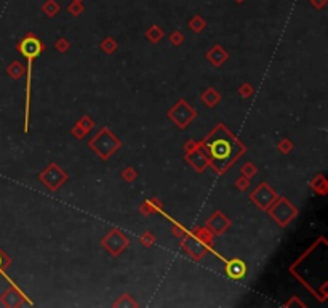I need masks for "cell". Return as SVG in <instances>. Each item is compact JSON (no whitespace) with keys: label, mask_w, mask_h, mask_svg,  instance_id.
Instances as JSON below:
<instances>
[{"label":"cell","mask_w":328,"mask_h":308,"mask_svg":"<svg viewBox=\"0 0 328 308\" xmlns=\"http://www.w3.org/2000/svg\"><path fill=\"white\" fill-rule=\"evenodd\" d=\"M200 98H202V101H203L206 106H208V108H213V106H216L218 103H220V100H221L220 93H218V90H215V89L205 90Z\"/></svg>","instance_id":"16"},{"label":"cell","mask_w":328,"mask_h":308,"mask_svg":"<svg viewBox=\"0 0 328 308\" xmlns=\"http://www.w3.org/2000/svg\"><path fill=\"white\" fill-rule=\"evenodd\" d=\"M101 244L104 246V249L112 257H117V255H120L128 247L130 241H128L127 236L122 231H120L119 228H112L101 239Z\"/></svg>","instance_id":"5"},{"label":"cell","mask_w":328,"mask_h":308,"mask_svg":"<svg viewBox=\"0 0 328 308\" xmlns=\"http://www.w3.org/2000/svg\"><path fill=\"white\" fill-rule=\"evenodd\" d=\"M236 186H237L239 189H242V191H244V189H247V188H248V179H247V177H242V179H239V180H237Z\"/></svg>","instance_id":"31"},{"label":"cell","mask_w":328,"mask_h":308,"mask_svg":"<svg viewBox=\"0 0 328 308\" xmlns=\"http://www.w3.org/2000/svg\"><path fill=\"white\" fill-rule=\"evenodd\" d=\"M59 10H61V5H59L56 0H45V4L42 5V13L48 18H55Z\"/></svg>","instance_id":"17"},{"label":"cell","mask_w":328,"mask_h":308,"mask_svg":"<svg viewBox=\"0 0 328 308\" xmlns=\"http://www.w3.org/2000/svg\"><path fill=\"white\" fill-rule=\"evenodd\" d=\"M240 90H242V95H244V97H248V95L253 92V89H251L250 85H242Z\"/></svg>","instance_id":"33"},{"label":"cell","mask_w":328,"mask_h":308,"mask_svg":"<svg viewBox=\"0 0 328 308\" xmlns=\"http://www.w3.org/2000/svg\"><path fill=\"white\" fill-rule=\"evenodd\" d=\"M55 49H56L59 53H64V52L69 49V42H67V39H64V37L58 39V40H56V43H55Z\"/></svg>","instance_id":"25"},{"label":"cell","mask_w":328,"mask_h":308,"mask_svg":"<svg viewBox=\"0 0 328 308\" xmlns=\"http://www.w3.org/2000/svg\"><path fill=\"white\" fill-rule=\"evenodd\" d=\"M183 247H184V251L196 260V262H199V260H202L205 257V254L208 252V244L200 241L197 236H188V238L183 241Z\"/></svg>","instance_id":"10"},{"label":"cell","mask_w":328,"mask_h":308,"mask_svg":"<svg viewBox=\"0 0 328 308\" xmlns=\"http://www.w3.org/2000/svg\"><path fill=\"white\" fill-rule=\"evenodd\" d=\"M10 265V258L0 251V275H4V270Z\"/></svg>","instance_id":"27"},{"label":"cell","mask_w":328,"mask_h":308,"mask_svg":"<svg viewBox=\"0 0 328 308\" xmlns=\"http://www.w3.org/2000/svg\"><path fill=\"white\" fill-rule=\"evenodd\" d=\"M291 148H293V145H291V141H288V140H284V141L278 143V149L284 151V152H288Z\"/></svg>","instance_id":"30"},{"label":"cell","mask_w":328,"mask_h":308,"mask_svg":"<svg viewBox=\"0 0 328 308\" xmlns=\"http://www.w3.org/2000/svg\"><path fill=\"white\" fill-rule=\"evenodd\" d=\"M67 11L72 16H80L83 13V4L80 2V0H72L67 7Z\"/></svg>","instance_id":"21"},{"label":"cell","mask_w":328,"mask_h":308,"mask_svg":"<svg viewBox=\"0 0 328 308\" xmlns=\"http://www.w3.org/2000/svg\"><path fill=\"white\" fill-rule=\"evenodd\" d=\"M16 49L24 58H28V60H35V58L42 53L43 43L35 34H26L21 39V42L16 45Z\"/></svg>","instance_id":"7"},{"label":"cell","mask_w":328,"mask_h":308,"mask_svg":"<svg viewBox=\"0 0 328 308\" xmlns=\"http://www.w3.org/2000/svg\"><path fill=\"white\" fill-rule=\"evenodd\" d=\"M173 234H175V236H179V238H181V236L184 234V231H183V228L178 227V225H176V227L173 228Z\"/></svg>","instance_id":"34"},{"label":"cell","mask_w":328,"mask_h":308,"mask_svg":"<svg viewBox=\"0 0 328 308\" xmlns=\"http://www.w3.org/2000/svg\"><path fill=\"white\" fill-rule=\"evenodd\" d=\"M250 199L253 201L254 204H256L261 210H266L269 207L274 201L277 199V194L274 189L267 185V183H261L254 191L250 194Z\"/></svg>","instance_id":"8"},{"label":"cell","mask_w":328,"mask_h":308,"mask_svg":"<svg viewBox=\"0 0 328 308\" xmlns=\"http://www.w3.org/2000/svg\"><path fill=\"white\" fill-rule=\"evenodd\" d=\"M91 128H93V121L90 119L88 116H83L82 119L76 124L74 130H72V134H74L77 138H82L85 134H88Z\"/></svg>","instance_id":"15"},{"label":"cell","mask_w":328,"mask_h":308,"mask_svg":"<svg viewBox=\"0 0 328 308\" xmlns=\"http://www.w3.org/2000/svg\"><path fill=\"white\" fill-rule=\"evenodd\" d=\"M311 5H312L315 10H322V8L326 5V0H311Z\"/></svg>","instance_id":"32"},{"label":"cell","mask_w":328,"mask_h":308,"mask_svg":"<svg viewBox=\"0 0 328 308\" xmlns=\"http://www.w3.org/2000/svg\"><path fill=\"white\" fill-rule=\"evenodd\" d=\"M26 299L24 295L13 286V288H10L2 297H0V302H2L5 306H18V305H21V302Z\"/></svg>","instance_id":"13"},{"label":"cell","mask_w":328,"mask_h":308,"mask_svg":"<svg viewBox=\"0 0 328 308\" xmlns=\"http://www.w3.org/2000/svg\"><path fill=\"white\" fill-rule=\"evenodd\" d=\"M203 148L208 151L210 165L218 173H224L232 162L245 152V146L223 124H218L203 140Z\"/></svg>","instance_id":"1"},{"label":"cell","mask_w":328,"mask_h":308,"mask_svg":"<svg viewBox=\"0 0 328 308\" xmlns=\"http://www.w3.org/2000/svg\"><path fill=\"white\" fill-rule=\"evenodd\" d=\"M206 58H208V61L215 66V68H220L227 58H229V55H227V52L223 49L221 45H215L213 49L206 53Z\"/></svg>","instance_id":"14"},{"label":"cell","mask_w":328,"mask_h":308,"mask_svg":"<svg viewBox=\"0 0 328 308\" xmlns=\"http://www.w3.org/2000/svg\"><path fill=\"white\" fill-rule=\"evenodd\" d=\"M186 161H188L197 172H203V170L210 165L208 154H206V152L200 148V145H197V143H196V146H194V148L188 149V152H186Z\"/></svg>","instance_id":"9"},{"label":"cell","mask_w":328,"mask_h":308,"mask_svg":"<svg viewBox=\"0 0 328 308\" xmlns=\"http://www.w3.org/2000/svg\"><path fill=\"white\" fill-rule=\"evenodd\" d=\"M122 177H124V179H125L127 182H133V180H135V179H136V172H135V170H133L131 167H128V169H127V170H125V172L122 173Z\"/></svg>","instance_id":"29"},{"label":"cell","mask_w":328,"mask_h":308,"mask_svg":"<svg viewBox=\"0 0 328 308\" xmlns=\"http://www.w3.org/2000/svg\"><path fill=\"white\" fill-rule=\"evenodd\" d=\"M114 305H115V306H122V305H124V306H127V305H130V306H136L138 303H136V302H133L130 295H122V297H120V300H119V302H115Z\"/></svg>","instance_id":"26"},{"label":"cell","mask_w":328,"mask_h":308,"mask_svg":"<svg viewBox=\"0 0 328 308\" xmlns=\"http://www.w3.org/2000/svg\"><path fill=\"white\" fill-rule=\"evenodd\" d=\"M247 273V267L240 258H232L226 263V275L232 279H242Z\"/></svg>","instance_id":"12"},{"label":"cell","mask_w":328,"mask_h":308,"mask_svg":"<svg viewBox=\"0 0 328 308\" xmlns=\"http://www.w3.org/2000/svg\"><path fill=\"white\" fill-rule=\"evenodd\" d=\"M189 28H191V31L192 32H202L205 28H206V21H205V18H202L200 15H194L191 19H189Z\"/></svg>","instance_id":"19"},{"label":"cell","mask_w":328,"mask_h":308,"mask_svg":"<svg viewBox=\"0 0 328 308\" xmlns=\"http://www.w3.org/2000/svg\"><path fill=\"white\" fill-rule=\"evenodd\" d=\"M269 212V215L280 225V227H287L290 222L298 215V209L295 207L293 203H290L287 197H277L274 203L266 209Z\"/></svg>","instance_id":"3"},{"label":"cell","mask_w":328,"mask_h":308,"mask_svg":"<svg viewBox=\"0 0 328 308\" xmlns=\"http://www.w3.org/2000/svg\"><path fill=\"white\" fill-rule=\"evenodd\" d=\"M256 172H258L256 167H254V164H251V162H247V164L244 165V167H242V175L247 177L248 180L251 179V177L256 175Z\"/></svg>","instance_id":"23"},{"label":"cell","mask_w":328,"mask_h":308,"mask_svg":"<svg viewBox=\"0 0 328 308\" xmlns=\"http://www.w3.org/2000/svg\"><path fill=\"white\" fill-rule=\"evenodd\" d=\"M229 227H230V220L220 210L215 212V214L206 220V230H208L212 234H216V236L223 234Z\"/></svg>","instance_id":"11"},{"label":"cell","mask_w":328,"mask_h":308,"mask_svg":"<svg viewBox=\"0 0 328 308\" xmlns=\"http://www.w3.org/2000/svg\"><path fill=\"white\" fill-rule=\"evenodd\" d=\"M101 49H103L106 53H114V52L117 50V42H115V39L106 37V39L101 42Z\"/></svg>","instance_id":"22"},{"label":"cell","mask_w":328,"mask_h":308,"mask_svg":"<svg viewBox=\"0 0 328 308\" xmlns=\"http://www.w3.org/2000/svg\"><path fill=\"white\" fill-rule=\"evenodd\" d=\"M39 177H40V182L48 189H52V191H56L59 186L67 182V173L55 162L48 164L46 167L40 172Z\"/></svg>","instance_id":"4"},{"label":"cell","mask_w":328,"mask_h":308,"mask_svg":"<svg viewBox=\"0 0 328 308\" xmlns=\"http://www.w3.org/2000/svg\"><path fill=\"white\" fill-rule=\"evenodd\" d=\"M88 145L101 159H109L120 148V141L109 128H101V132L93 137Z\"/></svg>","instance_id":"2"},{"label":"cell","mask_w":328,"mask_h":308,"mask_svg":"<svg viewBox=\"0 0 328 308\" xmlns=\"http://www.w3.org/2000/svg\"><path fill=\"white\" fill-rule=\"evenodd\" d=\"M170 119H172L179 128H186L196 117V111L186 100H179L172 109L168 111Z\"/></svg>","instance_id":"6"},{"label":"cell","mask_w":328,"mask_h":308,"mask_svg":"<svg viewBox=\"0 0 328 308\" xmlns=\"http://www.w3.org/2000/svg\"><path fill=\"white\" fill-rule=\"evenodd\" d=\"M80 2H82V0H80Z\"/></svg>","instance_id":"36"},{"label":"cell","mask_w":328,"mask_h":308,"mask_svg":"<svg viewBox=\"0 0 328 308\" xmlns=\"http://www.w3.org/2000/svg\"><path fill=\"white\" fill-rule=\"evenodd\" d=\"M22 73H24V68H22V64L19 61H13V63L8 66V69H7V74L11 79H15V80L19 79L22 76Z\"/></svg>","instance_id":"20"},{"label":"cell","mask_w":328,"mask_h":308,"mask_svg":"<svg viewBox=\"0 0 328 308\" xmlns=\"http://www.w3.org/2000/svg\"><path fill=\"white\" fill-rule=\"evenodd\" d=\"M141 243H143V244H144L146 247H151V246L154 244V236H152L151 233H148V231H146V233H144V234L141 236Z\"/></svg>","instance_id":"28"},{"label":"cell","mask_w":328,"mask_h":308,"mask_svg":"<svg viewBox=\"0 0 328 308\" xmlns=\"http://www.w3.org/2000/svg\"><path fill=\"white\" fill-rule=\"evenodd\" d=\"M183 40H184V35L181 34V31H175V32H172V35H170V42H172V45H175V47H179L183 43Z\"/></svg>","instance_id":"24"},{"label":"cell","mask_w":328,"mask_h":308,"mask_svg":"<svg viewBox=\"0 0 328 308\" xmlns=\"http://www.w3.org/2000/svg\"><path fill=\"white\" fill-rule=\"evenodd\" d=\"M146 39H149L152 43H157V42H160L163 39V29L160 26H151L148 31H146Z\"/></svg>","instance_id":"18"},{"label":"cell","mask_w":328,"mask_h":308,"mask_svg":"<svg viewBox=\"0 0 328 308\" xmlns=\"http://www.w3.org/2000/svg\"><path fill=\"white\" fill-rule=\"evenodd\" d=\"M234 2H236V4H244L245 0H234Z\"/></svg>","instance_id":"35"}]
</instances>
